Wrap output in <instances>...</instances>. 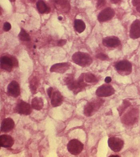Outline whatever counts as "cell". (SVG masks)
Instances as JSON below:
<instances>
[{"label": "cell", "instance_id": "6da1fadb", "mask_svg": "<svg viewBox=\"0 0 140 157\" xmlns=\"http://www.w3.org/2000/svg\"><path fill=\"white\" fill-rule=\"evenodd\" d=\"M73 61L81 67H87L92 63V59L89 54L84 52H76L73 55Z\"/></svg>", "mask_w": 140, "mask_h": 157}, {"label": "cell", "instance_id": "7a4b0ae2", "mask_svg": "<svg viewBox=\"0 0 140 157\" xmlns=\"http://www.w3.org/2000/svg\"><path fill=\"white\" fill-rule=\"evenodd\" d=\"M103 102V100L100 99L93 100L89 102L84 107V114L87 117L92 116L98 111V109L100 108Z\"/></svg>", "mask_w": 140, "mask_h": 157}, {"label": "cell", "instance_id": "3957f363", "mask_svg": "<svg viewBox=\"0 0 140 157\" xmlns=\"http://www.w3.org/2000/svg\"><path fill=\"white\" fill-rule=\"evenodd\" d=\"M47 93L49 97L51 99L52 106L54 107L60 106L63 101V97L60 92L53 87H49Z\"/></svg>", "mask_w": 140, "mask_h": 157}, {"label": "cell", "instance_id": "277c9868", "mask_svg": "<svg viewBox=\"0 0 140 157\" xmlns=\"http://www.w3.org/2000/svg\"><path fill=\"white\" fill-rule=\"evenodd\" d=\"M138 109H131L124 115L122 118V121L127 125H132L137 121L138 115Z\"/></svg>", "mask_w": 140, "mask_h": 157}, {"label": "cell", "instance_id": "5b68a950", "mask_svg": "<svg viewBox=\"0 0 140 157\" xmlns=\"http://www.w3.org/2000/svg\"><path fill=\"white\" fill-rule=\"evenodd\" d=\"M67 147L71 154L76 155L82 152L84 148V145L77 139H72L68 142Z\"/></svg>", "mask_w": 140, "mask_h": 157}, {"label": "cell", "instance_id": "8992f818", "mask_svg": "<svg viewBox=\"0 0 140 157\" xmlns=\"http://www.w3.org/2000/svg\"><path fill=\"white\" fill-rule=\"evenodd\" d=\"M18 63L15 58H10L7 56H2L1 59V68L8 72H10L14 66H17Z\"/></svg>", "mask_w": 140, "mask_h": 157}, {"label": "cell", "instance_id": "52a82bcc", "mask_svg": "<svg viewBox=\"0 0 140 157\" xmlns=\"http://www.w3.org/2000/svg\"><path fill=\"white\" fill-rule=\"evenodd\" d=\"M115 93L114 88L112 86L104 84L101 86L96 90V94L99 97H107Z\"/></svg>", "mask_w": 140, "mask_h": 157}, {"label": "cell", "instance_id": "ba28073f", "mask_svg": "<svg viewBox=\"0 0 140 157\" xmlns=\"http://www.w3.org/2000/svg\"><path fill=\"white\" fill-rule=\"evenodd\" d=\"M108 145L111 150L119 152L123 147L124 141L121 139L117 137H111L108 140Z\"/></svg>", "mask_w": 140, "mask_h": 157}, {"label": "cell", "instance_id": "9c48e42d", "mask_svg": "<svg viewBox=\"0 0 140 157\" xmlns=\"http://www.w3.org/2000/svg\"><path fill=\"white\" fill-rule=\"evenodd\" d=\"M115 68L120 73H125L128 74H130L132 71V65L127 60H122L117 63Z\"/></svg>", "mask_w": 140, "mask_h": 157}, {"label": "cell", "instance_id": "30bf717a", "mask_svg": "<svg viewBox=\"0 0 140 157\" xmlns=\"http://www.w3.org/2000/svg\"><path fill=\"white\" fill-rule=\"evenodd\" d=\"M115 12L111 8L108 7L102 10L98 16V21L100 22L109 21L115 16Z\"/></svg>", "mask_w": 140, "mask_h": 157}, {"label": "cell", "instance_id": "8fae6325", "mask_svg": "<svg viewBox=\"0 0 140 157\" xmlns=\"http://www.w3.org/2000/svg\"><path fill=\"white\" fill-rule=\"evenodd\" d=\"M15 111L20 114L27 116L32 112V108L29 104L25 102L21 101L17 105Z\"/></svg>", "mask_w": 140, "mask_h": 157}, {"label": "cell", "instance_id": "7c38bea8", "mask_svg": "<svg viewBox=\"0 0 140 157\" xmlns=\"http://www.w3.org/2000/svg\"><path fill=\"white\" fill-rule=\"evenodd\" d=\"M130 36L133 39H136L140 37V20H136L131 25Z\"/></svg>", "mask_w": 140, "mask_h": 157}, {"label": "cell", "instance_id": "4fadbf2b", "mask_svg": "<svg viewBox=\"0 0 140 157\" xmlns=\"http://www.w3.org/2000/svg\"><path fill=\"white\" fill-rule=\"evenodd\" d=\"M7 92L13 97H18L20 94V88L19 83L16 81H12L8 86Z\"/></svg>", "mask_w": 140, "mask_h": 157}, {"label": "cell", "instance_id": "5bb4252c", "mask_svg": "<svg viewBox=\"0 0 140 157\" xmlns=\"http://www.w3.org/2000/svg\"><path fill=\"white\" fill-rule=\"evenodd\" d=\"M15 127V123L11 118L5 119L3 120L1 126V131L2 132L7 133L11 131Z\"/></svg>", "mask_w": 140, "mask_h": 157}, {"label": "cell", "instance_id": "9a60e30c", "mask_svg": "<svg viewBox=\"0 0 140 157\" xmlns=\"http://www.w3.org/2000/svg\"><path fill=\"white\" fill-rule=\"evenodd\" d=\"M103 44L107 47H116L121 44V41L117 37L109 36L103 40Z\"/></svg>", "mask_w": 140, "mask_h": 157}, {"label": "cell", "instance_id": "2e32d148", "mask_svg": "<svg viewBox=\"0 0 140 157\" xmlns=\"http://www.w3.org/2000/svg\"><path fill=\"white\" fill-rule=\"evenodd\" d=\"M14 143V140L12 136L3 134L0 137L1 147L5 148L12 147Z\"/></svg>", "mask_w": 140, "mask_h": 157}, {"label": "cell", "instance_id": "e0dca14e", "mask_svg": "<svg viewBox=\"0 0 140 157\" xmlns=\"http://www.w3.org/2000/svg\"><path fill=\"white\" fill-rule=\"evenodd\" d=\"M70 65L68 63H56L52 66L50 71L58 73H64L68 71V69L70 68Z\"/></svg>", "mask_w": 140, "mask_h": 157}, {"label": "cell", "instance_id": "ac0fdd59", "mask_svg": "<svg viewBox=\"0 0 140 157\" xmlns=\"http://www.w3.org/2000/svg\"><path fill=\"white\" fill-rule=\"evenodd\" d=\"M32 107L36 110H40L44 107V102L41 98L35 97L32 100Z\"/></svg>", "mask_w": 140, "mask_h": 157}, {"label": "cell", "instance_id": "d6986e66", "mask_svg": "<svg viewBox=\"0 0 140 157\" xmlns=\"http://www.w3.org/2000/svg\"><path fill=\"white\" fill-rule=\"evenodd\" d=\"M37 7L38 11L41 14L47 13L49 12V8L47 6L46 4L42 1H39L37 3Z\"/></svg>", "mask_w": 140, "mask_h": 157}, {"label": "cell", "instance_id": "ffe728a7", "mask_svg": "<svg viewBox=\"0 0 140 157\" xmlns=\"http://www.w3.org/2000/svg\"><path fill=\"white\" fill-rule=\"evenodd\" d=\"M74 27L76 30L79 33L83 32L86 28V25H85V23H84V21H82V20H78V19L75 20Z\"/></svg>", "mask_w": 140, "mask_h": 157}, {"label": "cell", "instance_id": "44dd1931", "mask_svg": "<svg viewBox=\"0 0 140 157\" xmlns=\"http://www.w3.org/2000/svg\"><path fill=\"white\" fill-rule=\"evenodd\" d=\"M83 74L84 81L86 83H95L97 81V78L91 73H85Z\"/></svg>", "mask_w": 140, "mask_h": 157}, {"label": "cell", "instance_id": "7402d4cb", "mask_svg": "<svg viewBox=\"0 0 140 157\" xmlns=\"http://www.w3.org/2000/svg\"><path fill=\"white\" fill-rule=\"evenodd\" d=\"M19 37L20 39L24 41H29L30 40L29 35L23 29H21V31L19 33Z\"/></svg>", "mask_w": 140, "mask_h": 157}, {"label": "cell", "instance_id": "603a6c76", "mask_svg": "<svg viewBox=\"0 0 140 157\" xmlns=\"http://www.w3.org/2000/svg\"><path fill=\"white\" fill-rule=\"evenodd\" d=\"M56 2L57 5H58L59 7H60V9L63 11L67 12L66 10H68L70 9V6L68 1H56Z\"/></svg>", "mask_w": 140, "mask_h": 157}, {"label": "cell", "instance_id": "cb8c5ba5", "mask_svg": "<svg viewBox=\"0 0 140 157\" xmlns=\"http://www.w3.org/2000/svg\"><path fill=\"white\" fill-rule=\"evenodd\" d=\"M30 88H31V90L32 91V92L35 93L37 90V84H38V81L37 80V78L36 77H34V78L32 80V81L30 82Z\"/></svg>", "mask_w": 140, "mask_h": 157}, {"label": "cell", "instance_id": "d4e9b609", "mask_svg": "<svg viewBox=\"0 0 140 157\" xmlns=\"http://www.w3.org/2000/svg\"><path fill=\"white\" fill-rule=\"evenodd\" d=\"M132 3L134 6H135L137 11L140 13V1H133Z\"/></svg>", "mask_w": 140, "mask_h": 157}, {"label": "cell", "instance_id": "484cf974", "mask_svg": "<svg viewBox=\"0 0 140 157\" xmlns=\"http://www.w3.org/2000/svg\"><path fill=\"white\" fill-rule=\"evenodd\" d=\"M97 58L102 60H106L108 59V56L104 54L100 53L97 56Z\"/></svg>", "mask_w": 140, "mask_h": 157}, {"label": "cell", "instance_id": "4316f807", "mask_svg": "<svg viewBox=\"0 0 140 157\" xmlns=\"http://www.w3.org/2000/svg\"><path fill=\"white\" fill-rule=\"evenodd\" d=\"M11 29V25L9 22H5L3 25V29L6 32L9 31Z\"/></svg>", "mask_w": 140, "mask_h": 157}, {"label": "cell", "instance_id": "83f0119b", "mask_svg": "<svg viewBox=\"0 0 140 157\" xmlns=\"http://www.w3.org/2000/svg\"><path fill=\"white\" fill-rule=\"evenodd\" d=\"M66 41L65 40H61L58 42L59 46H63L64 44H65Z\"/></svg>", "mask_w": 140, "mask_h": 157}, {"label": "cell", "instance_id": "f1b7e54d", "mask_svg": "<svg viewBox=\"0 0 140 157\" xmlns=\"http://www.w3.org/2000/svg\"><path fill=\"white\" fill-rule=\"evenodd\" d=\"M111 81V78L109 76H107L105 79V82L107 83H109Z\"/></svg>", "mask_w": 140, "mask_h": 157}, {"label": "cell", "instance_id": "f546056e", "mask_svg": "<svg viewBox=\"0 0 140 157\" xmlns=\"http://www.w3.org/2000/svg\"><path fill=\"white\" fill-rule=\"evenodd\" d=\"M110 157H119V155H110Z\"/></svg>", "mask_w": 140, "mask_h": 157}, {"label": "cell", "instance_id": "4dcf8cb0", "mask_svg": "<svg viewBox=\"0 0 140 157\" xmlns=\"http://www.w3.org/2000/svg\"><path fill=\"white\" fill-rule=\"evenodd\" d=\"M62 19H63V17H61L60 16H59V20H62Z\"/></svg>", "mask_w": 140, "mask_h": 157}]
</instances>
